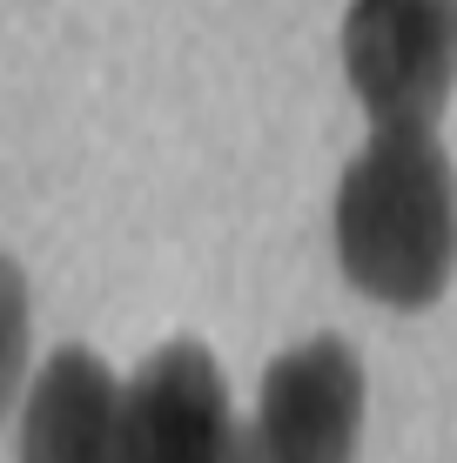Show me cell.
<instances>
[{
  "instance_id": "6",
  "label": "cell",
  "mask_w": 457,
  "mask_h": 463,
  "mask_svg": "<svg viewBox=\"0 0 457 463\" xmlns=\"http://www.w3.org/2000/svg\"><path fill=\"white\" fill-rule=\"evenodd\" d=\"M229 463H256V450H249V443H243V450H235V457H229Z\"/></svg>"
},
{
  "instance_id": "3",
  "label": "cell",
  "mask_w": 457,
  "mask_h": 463,
  "mask_svg": "<svg viewBox=\"0 0 457 463\" xmlns=\"http://www.w3.org/2000/svg\"><path fill=\"white\" fill-rule=\"evenodd\" d=\"M364 443V363L343 336H309L262 370L249 450L256 463H350Z\"/></svg>"
},
{
  "instance_id": "4",
  "label": "cell",
  "mask_w": 457,
  "mask_h": 463,
  "mask_svg": "<svg viewBox=\"0 0 457 463\" xmlns=\"http://www.w3.org/2000/svg\"><path fill=\"white\" fill-rule=\"evenodd\" d=\"M129 463H229L249 443V423L229 403V376L202 343H162L121 383Z\"/></svg>"
},
{
  "instance_id": "1",
  "label": "cell",
  "mask_w": 457,
  "mask_h": 463,
  "mask_svg": "<svg viewBox=\"0 0 457 463\" xmlns=\"http://www.w3.org/2000/svg\"><path fill=\"white\" fill-rule=\"evenodd\" d=\"M337 262L384 309H431L457 276V168L431 128H376L337 182Z\"/></svg>"
},
{
  "instance_id": "2",
  "label": "cell",
  "mask_w": 457,
  "mask_h": 463,
  "mask_svg": "<svg viewBox=\"0 0 457 463\" xmlns=\"http://www.w3.org/2000/svg\"><path fill=\"white\" fill-rule=\"evenodd\" d=\"M343 74L376 128H431L457 88V0H350Z\"/></svg>"
},
{
  "instance_id": "5",
  "label": "cell",
  "mask_w": 457,
  "mask_h": 463,
  "mask_svg": "<svg viewBox=\"0 0 457 463\" xmlns=\"http://www.w3.org/2000/svg\"><path fill=\"white\" fill-rule=\"evenodd\" d=\"M21 463H129V410L108 363L81 343L47 349L14 423Z\"/></svg>"
}]
</instances>
